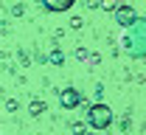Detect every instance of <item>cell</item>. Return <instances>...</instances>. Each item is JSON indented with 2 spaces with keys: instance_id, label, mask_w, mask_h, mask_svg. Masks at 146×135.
Here are the masks:
<instances>
[{
  "instance_id": "cell-4",
  "label": "cell",
  "mask_w": 146,
  "mask_h": 135,
  "mask_svg": "<svg viewBox=\"0 0 146 135\" xmlns=\"http://www.w3.org/2000/svg\"><path fill=\"white\" fill-rule=\"evenodd\" d=\"M79 101H82V96H79L76 90H62V104H65V107H76Z\"/></svg>"
},
{
  "instance_id": "cell-2",
  "label": "cell",
  "mask_w": 146,
  "mask_h": 135,
  "mask_svg": "<svg viewBox=\"0 0 146 135\" xmlns=\"http://www.w3.org/2000/svg\"><path fill=\"white\" fill-rule=\"evenodd\" d=\"M115 20H118L121 25H135V23H138V17H135V11H132L129 6H121V9L115 11Z\"/></svg>"
},
{
  "instance_id": "cell-5",
  "label": "cell",
  "mask_w": 146,
  "mask_h": 135,
  "mask_svg": "<svg viewBox=\"0 0 146 135\" xmlns=\"http://www.w3.org/2000/svg\"><path fill=\"white\" fill-rule=\"evenodd\" d=\"M143 23H146V20H143Z\"/></svg>"
},
{
  "instance_id": "cell-1",
  "label": "cell",
  "mask_w": 146,
  "mask_h": 135,
  "mask_svg": "<svg viewBox=\"0 0 146 135\" xmlns=\"http://www.w3.org/2000/svg\"><path fill=\"white\" fill-rule=\"evenodd\" d=\"M87 124L96 127V130H107L110 124H112V110H110L107 104H93L90 113H87Z\"/></svg>"
},
{
  "instance_id": "cell-3",
  "label": "cell",
  "mask_w": 146,
  "mask_h": 135,
  "mask_svg": "<svg viewBox=\"0 0 146 135\" xmlns=\"http://www.w3.org/2000/svg\"><path fill=\"white\" fill-rule=\"evenodd\" d=\"M76 0H42V6L48 9V11H68Z\"/></svg>"
}]
</instances>
